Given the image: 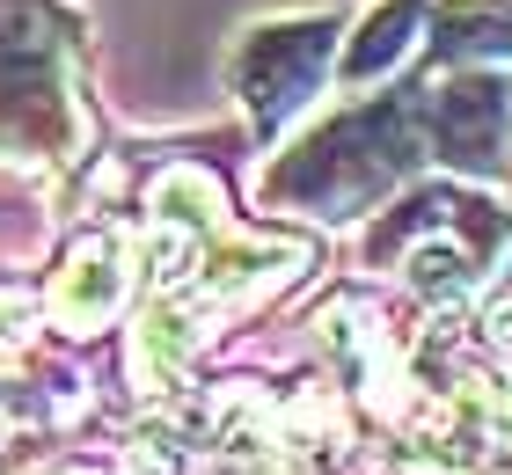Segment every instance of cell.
<instances>
[{
	"label": "cell",
	"instance_id": "cell-4",
	"mask_svg": "<svg viewBox=\"0 0 512 475\" xmlns=\"http://www.w3.org/2000/svg\"><path fill=\"white\" fill-rule=\"evenodd\" d=\"M432 125H439V161L491 169L505 147V88L498 81H447L432 95Z\"/></svg>",
	"mask_w": 512,
	"mask_h": 475
},
{
	"label": "cell",
	"instance_id": "cell-1",
	"mask_svg": "<svg viewBox=\"0 0 512 475\" xmlns=\"http://www.w3.org/2000/svg\"><path fill=\"white\" fill-rule=\"evenodd\" d=\"M410 161L417 154H410L403 110L366 103V110H344L337 125H322L308 147H293V161H278L264 176V198H286V205L322 212V220H344V212H359L374 190H388Z\"/></svg>",
	"mask_w": 512,
	"mask_h": 475
},
{
	"label": "cell",
	"instance_id": "cell-5",
	"mask_svg": "<svg viewBox=\"0 0 512 475\" xmlns=\"http://www.w3.org/2000/svg\"><path fill=\"white\" fill-rule=\"evenodd\" d=\"M410 30H417V0H388V8L366 22V37L344 52V74H352V81H374L388 59L410 52Z\"/></svg>",
	"mask_w": 512,
	"mask_h": 475
},
{
	"label": "cell",
	"instance_id": "cell-7",
	"mask_svg": "<svg viewBox=\"0 0 512 475\" xmlns=\"http://www.w3.org/2000/svg\"><path fill=\"white\" fill-rule=\"evenodd\" d=\"M110 293H118V271H110V242H96V249H81L74 256V278L59 285V300H66V315H96V307H110Z\"/></svg>",
	"mask_w": 512,
	"mask_h": 475
},
{
	"label": "cell",
	"instance_id": "cell-6",
	"mask_svg": "<svg viewBox=\"0 0 512 475\" xmlns=\"http://www.w3.org/2000/svg\"><path fill=\"white\" fill-rule=\"evenodd\" d=\"M447 44L454 59H469V52H512V8L505 0H454L447 8Z\"/></svg>",
	"mask_w": 512,
	"mask_h": 475
},
{
	"label": "cell",
	"instance_id": "cell-2",
	"mask_svg": "<svg viewBox=\"0 0 512 475\" xmlns=\"http://www.w3.org/2000/svg\"><path fill=\"white\" fill-rule=\"evenodd\" d=\"M330 37H337L330 15H300V22H271V30H256L242 44L235 88H242V103L256 110V125L286 117L300 95L322 81V66H330Z\"/></svg>",
	"mask_w": 512,
	"mask_h": 475
},
{
	"label": "cell",
	"instance_id": "cell-3",
	"mask_svg": "<svg viewBox=\"0 0 512 475\" xmlns=\"http://www.w3.org/2000/svg\"><path fill=\"white\" fill-rule=\"evenodd\" d=\"M59 125V81L44 30H0V147H44Z\"/></svg>",
	"mask_w": 512,
	"mask_h": 475
}]
</instances>
